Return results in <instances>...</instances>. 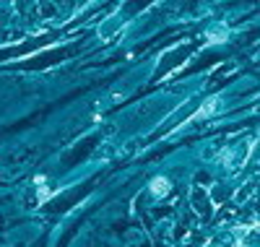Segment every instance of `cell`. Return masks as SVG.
Wrapping results in <instances>:
<instances>
[{
  "label": "cell",
  "instance_id": "6da1fadb",
  "mask_svg": "<svg viewBox=\"0 0 260 247\" xmlns=\"http://www.w3.org/2000/svg\"><path fill=\"white\" fill-rule=\"evenodd\" d=\"M192 206H195V211H198L201 216H211L213 213V200H211V195L206 193V190H201V188H192Z\"/></svg>",
  "mask_w": 260,
  "mask_h": 247
},
{
  "label": "cell",
  "instance_id": "7a4b0ae2",
  "mask_svg": "<svg viewBox=\"0 0 260 247\" xmlns=\"http://www.w3.org/2000/svg\"><path fill=\"white\" fill-rule=\"evenodd\" d=\"M151 193L154 195H167L169 193V179L167 177H156L154 182H151Z\"/></svg>",
  "mask_w": 260,
  "mask_h": 247
}]
</instances>
